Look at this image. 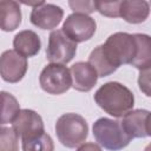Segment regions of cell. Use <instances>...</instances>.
Returning a JSON list of instances; mask_svg holds the SVG:
<instances>
[{
	"label": "cell",
	"mask_w": 151,
	"mask_h": 151,
	"mask_svg": "<svg viewBox=\"0 0 151 151\" xmlns=\"http://www.w3.org/2000/svg\"><path fill=\"white\" fill-rule=\"evenodd\" d=\"M93 136L99 145L110 151L126 147L132 139L126 134L120 122L110 118H99L93 124Z\"/></svg>",
	"instance_id": "obj_4"
},
{
	"label": "cell",
	"mask_w": 151,
	"mask_h": 151,
	"mask_svg": "<svg viewBox=\"0 0 151 151\" xmlns=\"http://www.w3.org/2000/svg\"><path fill=\"white\" fill-rule=\"evenodd\" d=\"M88 64L96 70L98 77H100V78L106 77V76L113 73L114 71H117V68L109 61V59L104 54L103 45L97 46L91 52V54L88 57Z\"/></svg>",
	"instance_id": "obj_17"
},
{
	"label": "cell",
	"mask_w": 151,
	"mask_h": 151,
	"mask_svg": "<svg viewBox=\"0 0 151 151\" xmlns=\"http://www.w3.org/2000/svg\"><path fill=\"white\" fill-rule=\"evenodd\" d=\"M13 130L21 140L34 138L45 132L42 118L33 110L24 109L12 123Z\"/></svg>",
	"instance_id": "obj_9"
},
{
	"label": "cell",
	"mask_w": 151,
	"mask_h": 151,
	"mask_svg": "<svg viewBox=\"0 0 151 151\" xmlns=\"http://www.w3.org/2000/svg\"><path fill=\"white\" fill-rule=\"evenodd\" d=\"M138 86L145 96L151 97V67L139 72Z\"/></svg>",
	"instance_id": "obj_22"
},
{
	"label": "cell",
	"mask_w": 151,
	"mask_h": 151,
	"mask_svg": "<svg viewBox=\"0 0 151 151\" xmlns=\"http://www.w3.org/2000/svg\"><path fill=\"white\" fill-rule=\"evenodd\" d=\"M94 100L106 113L117 118L132 111L134 105L133 93L118 81H109L101 85L94 93Z\"/></svg>",
	"instance_id": "obj_1"
},
{
	"label": "cell",
	"mask_w": 151,
	"mask_h": 151,
	"mask_svg": "<svg viewBox=\"0 0 151 151\" xmlns=\"http://www.w3.org/2000/svg\"><path fill=\"white\" fill-rule=\"evenodd\" d=\"M146 133L151 137V112H149V116L146 118Z\"/></svg>",
	"instance_id": "obj_25"
},
{
	"label": "cell",
	"mask_w": 151,
	"mask_h": 151,
	"mask_svg": "<svg viewBox=\"0 0 151 151\" xmlns=\"http://www.w3.org/2000/svg\"><path fill=\"white\" fill-rule=\"evenodd\" d=\"M68 5L74 13L88 14L97 11L96 1H68Z\"/></svg>",
	"instance_id": "obj_23"
},
{
	"label": "cell",
	"mask_w": 151,
	"mask_h": 151,
	"mask_svg": "<svg viewBox=\"0 0 151 151\" xmlns=\"http://www.w3.org/2000/svg\"><path fill=\"white\" fill-rule=\"evenodd\" d=\"M21 24V11L17 1H0V27L4 32H12Z\"/></svg>",
	"instance_id": "obj_15"
},
{
	"label": "cell",
	"mask_w": 151,
	"mask_h": 151,
	"mask_svg": "<svg viewBox=\"0 0 151 151\" xmlns=\"http://www.w3.org/2000/svg\"><path fill=\"white\" fill-rule=\"evenodd\" d=\"M22 151H53L54 143L50 134L41 133L34 138L21 140Z\"/></svg>",
	"instance_id": "obj_19"
},
{
	"label": "cell",
	"mask_w": 151,
	"mask_h": 151,
	"mask_svg": "<svg viewBox=\"0 0 151 151\" xmlns=\"http://www.w3.org/2000/svg\"><path fill=\"white\" fill-rule=\"evenodd\" d=\"M137 41V53L130 65L139 71L151 67V37L143 33L134 34Z\"/></svg>",
	"instance_id": "obj_16"
},
{
	"label": "cell",
	"mask_w": 151,
	"mask_h": 151,
	"mask_svg": "<svg viewBox=\"0 0 151 151\" xmlns=\"http://www.w3.org/2000/svg\"><path fill=\"white\" fill-rule=\"evenodd\" d=\"M55 133L59 142L70 149L84 144L88 136V125L78 113H64L55 123Z\"/></svg>",
	"instance_id": "obj_2"
},
{
	"label": "cell",
	"mask_w": 151,
	"mask_h": 151,
	"mask_svg": "<svg viewBox=\"0 0 151 151\" xmlns=\"http://www.w3.org/2000/svg\"><path fill=\"white\" fill-rule=\"evenodd\" d=\"M103 51L109 61L116 68L124 64H131L137 53L134 34L117 32L110 35L103 45Z\"/></svg>",
	"instance_id": "obj_3"
},
{
	"label": "cell",
	"mask_w": 151,
	"mask_h": 151,
	"mask_svg": "<svg viewBox=\"0 0 151 151\" xmlns=\"http://www.w3.org/2000/svg\"><path fill=\"white\" fill-rule=\"evenodd\" d=\"M64 15V11L53 4H44L32 9L29 20L31 22L41 29L55 28Z\"/></svg>",
	"instance_id": "obj_10"
},
{
	"label": "cell",
	"mask_w": 151,
	"mask_h": 151,
	"mask_svg": "<svg viewBox=\"0 0 151 151\" xmlns=\"http://www.w3.org/2000/svg\"><path fill=\"white\" fill-rule=\"evenodd\" d=\"M150 5H151V2H150Z\"/></svg>",
	"instance_id": "obj_27"
},
{
	"label": "cell",
	"mask_w": 151,
	"mask_h": 151,
	"mask_svg": "<svg viewBox=\"0 0 151 151\" xmlns=\"http://www.w3.org/2000/svg\"><path fill=\"white\" fill-rule=\"evenodd\" d=\"M2 98V107H1V124L13 123V120L18 117L20 113V106L15 97H13L11 93L2 91L1 92Z\"/></svg>",
	"instance_id": "obj_18"
},
{
	"label": "cell",
	"mask_w": 151,
	"mask_h": 151,
	"mask_svg": "<svg viewBox=\"0 0 151 151\" xmlns=\"http://www.w3.org/2000/svg\"><path fill=\"white\" fill-rule=\"evenodd\" d=\"M70 71L72 76V87L77 91L88 92L97 84L98 74L88 61H78L70 68Z\"/></svg>",
	"instance_id": "obj_11"
},
{
	"label": "cell",
	"mask_w": 151,
	"mask_h": 151,
	"mask_svg": "<svg viewBox=\"0 0 151 151\" xmlns=\"http://www.w3.org/2000/svg\"><path fill=\"white\" fill-rule=\"evenodd\" d=\"M19 136L13 127L0 129V151H19Z\"/></svg>",
	"instance_id": "obj_20"
},
{
	"label": "cell",
	"mask_w": 151,
	"mask_h": 151,
	"mask_svg": "<svg viewBox=\"0 0 151 151\" xmlns=\"http://www.w3.org/2000/svg\"><path fill=\"white\" fill-rule=\"evenodd\" d=\"M77 151H101V149L94 143H84L77 149Z\"/></svg>",
	"instance_id": "obj_24"
},
{
	"label": "cell",
	"mask_w": 151,
	"mask_h": 151,
	"mask_svg": "<svg viewBox=\"0 0 151 151\" xmlns=\"http://www.w3.org/2000/svg\"><path fill=\"white\" fill-rule=\"evenodd\" d=\"M119 7H120V1H113V2L96 1L97 11L101 15H105L109 18H118L119 17Z\"/></svg>",
	"instance_id": "obj_21"
},
{
	"label": "cell",
	"mask_w": 151,
	"mask_h": 151,
	"mask_svg": "<svg viewBox=\"0 0 151 151\" xmlns=\"http://www.w3.org/2000/svg\"><path fill=\"white\" fill-rule=\"evenodd\" d=\"M144 151H151V143H150V144L144 149Z\"/></svg>",
	"instance_id": "obj_26"
},
{
	"label": "cell",
	"mask_w": 151,
	"mask_h": 151,
	"mask_svg": "<svg viewBox=\"0 0 151 151\" xmlns=\"http://www.w3.org/2000/svg\"><path fill=\"white\" fill-rule=\"evenodd\" d=\"M149 111L146 110H132L123 117L122 126L126 134L131 138H144L147 137L146 133V118Z\"/></svg>",
	"instance_id": "obj_12"
},
{
	"label": "cell",
	"mask_w": 151,
	"mask_h": 151,
	"mask_svg": "<svg viewBox=\"0 0 151 151\" xmlns=\"http://www.w3.org/2000/svg\"><path fill=\"white\" fill-rule=\"evenodd\" d=\"M77 53V42L71 40L63 29L52 31L48 37L46 57L50 64L65 65L70 63Z\"/></svg>",
	"instance_id": "obj_6"
},
{
	"label": "cell",
	"mask_w": 151,
	"mask_h": 151,
	"mask_svg": "<svg viewBox=\"0 0 151 151\" xmlns=\"http://www.w3.org/2000/svg\"><path fill=\"white\" fill-rule=\"evenodd\" d=\"M39 83L41 88L50 94H63L72 86L71 71L60 64L46 65L40 76Z\"/></svg>",
	"instance_id": "obj_5"
},
{
	"label": "cell",
	"mask_w": 151,
	"mask_h": 151,
	"mask_svg": "<svg viewBox=\"0 0 151 151\" xmlns=\"http://www.w3.org/2000/svg\"><path fill=\"white\" fill-rule=\"evenodd\" d=\"M96 28L97 24L94 19L81 13L70 14L63 25V32L74 42L90 40L93 37Z\"/></svg>",
	"instance_id": "obj_7"
},
{
	"label": "cell",
	"mask_w": 151,
	"mask_h": 151,
	"mask_svg": "<svg viewBox=\"0 0 151 151\" xmlns=\"http://www.w3.org/2000/svg\"><path fill=\"white\" fill-rule=\"evenodd\" d=\"M27 71V60L24 55L14 50H7L1 54L0 73L1 78L7 83L20 81Z\"/></svg>",
	"instance_id": "obj_8"
},
{
	"label": "cell",
	"mask_w": 151,
	"mask_h": 151,
	"mask_svg": "<svg viewBox=\"0 0 151 151\" xmlns=\"http://www.w3.org/2000/svg\"><path fill=\"white\" fill-rule=\"evenodd\" d=\"M13 47L19 54L24 55L25 58L34 57L38 54L41 47V41L39 35L29 29H25L19 32L13 39Z\"/></svg>",
	"instance_id": "obj_14"
},
{
	"label": "cell",
	"mask_w": 151,
	"mask_h": 151,
	"mask_svg": "<svg viewBox=\"0 0 151 151\" xmlns=\"http://www.w3.org/2000/svg\"><path fill=\"white\" fill-rule=\"evenodd\" d=\"M150 13V4L146 1H120L119 17L129 24H140L145 21Z\"/></svg>",
	"instance_id": "obj_13"
}]
</instances>
